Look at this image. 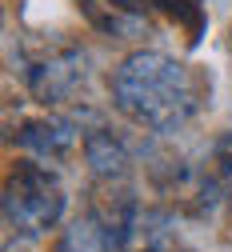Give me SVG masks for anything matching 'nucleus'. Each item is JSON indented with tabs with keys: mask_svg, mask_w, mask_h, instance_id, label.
<instances>
[{
	"mask_svg": "<svg viewBox=\"0 0 232 252\" xmlns=\"http://www.w3.org/2000/svg\"><path fill=\"white\" fill-rule=\"evenodd\" d=\"M112 100L116 108L152 132H172L196 112L200 84L180 60L164 52H132L112 76Z\"/></svg>",
	"mask_w": 232,
	"mask_h": 252,
	"instance_id": "f257e3e1",
	"label": "nucleus"
},
{
	"mask_svg": "<svg viewBox=\"0 0 232 252\" xmlns=\"http://www.w3.org/2000/svg\"><path fill=\"white\" fill-rule=\"evenodd\" d=\"M64 212V188L44 164H16L4 180V220L20 236L48 232Z\"/></svg>",
	"mask_w": 232,
	"mask_h": 252,
	"instance_id": "f03ea898",
	"label": "nucleus"
},
{
	"mask_svg": "<svg viewBox=\"0 0 232 252\" xmlns=\"http://www.w3.org/2000/svg\"><path fill=\"white\" fill-rule=\"evenodd\" d=\"M84 76H88V56L72 44H64L28 68V88L40 104H60L84 84Z\"/></svg>",
	"mask_w": 232,
	"mask_h": 252,
	"instance_id": "7ed1b4c3",
	"label": "nucleus"
},
{
	"mask_svg": "<svg viewBox=\"0 0 232 252\" xmlns=\"http://www.w3.org/2000/svg\"><path fill=\"white\" fill-rule=\"evenodd\" d=\"M16 144L24 152H32L36 160H60V156L72 152L76 132H72V124L60 120V116H32V120H20Z\"/></svg>",
	"mask_w": 232,
	"mask_h": 252,
	"instance_id": "20e7f679",
	"label": "nucleus"
},
{
	"mask_svg": "<svg viewBox=\"0 0 232 252\" xmlns=\"http://www.w3.org/2000/svg\"><path fill=\"white\" fill-rule=\"evenodd\" d=\"M80 8L100 32H108L116 40L144 32V4L140 0H80Z\"/></svg>",
	"mask_w": 232,
	"mask_h": 252,
	"instance_id": "39448f33",
	"label": "nucleus"
},
{
	"mask_svg": "<svg viewBox=\"0 0 232 252\" xmlns=\"http://www.w3.org/2000/svg\"><path fill=\"white\" fill-rule=\"evenodd\" d=\"M84 156H88L92 172L100 176V180H120V176L128 172V152H124V144H120L112 132H104V128H96V132L84 136Z\"/></svg>",
	"mask_w": 232,
	"mask_h": 252,
	"instance_id": "423d86ee",
	"label": "nucleus"
},
{
	"mask_svg": "<svg viewBox=\"0 0 232 252\" xmlns=\"http://www.w3.org/2000/svg\"><path fill=\"white\" fill-rule=\"evenodd\" d=\"M112 248H116V244H112L108 228H104L96 216H80L76 224L64 228V236H60V244H56V252H112Z\"/></svg>",
	"mask_w": 232,
	"mask_h": 252,
	"instance_id": "0eeeda50",
	"label": "nucleus"
},
{
	"mask_svg": "<svg viewBox=\"0 0 232 252\" xmlns=\"http://www.w3.org/2000/svg\"><path fill=\"white\" fill-rule=\"evenodd\" d=\"M144 8H160L168 20H176L184 32H188V44L200 40V28H204V8L200 0H140Z\"/></svg>",
	"mask_w": 232,
	"mask_h": 252,
	"instance_id": "6e6552de",
	"label": "nucleus"
},
{
	"mask_svg": "<svg viewBox=\"0 0 232 252\" xmlns=\"http://www.w3.org/2000/svg\"><path fill=\"white\" fill-rule=\"evenodd\" d=\"M204 180L212 184V192H216V188H232V132H224L212 144L208 164H204Z\"/></svg>",
	"mask_w": 232,
	"mask_h": 252,
	"instance_id": "1a4fd4ad",
	"label": "nucleus"
}]
</instances>
